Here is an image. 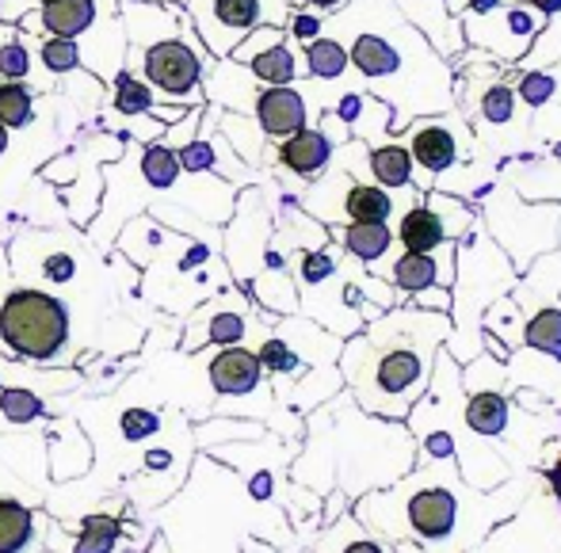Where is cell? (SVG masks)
I'll use <instances>...</instances> for the list:
<instances>
[{
	"label": "cell",
	"mask_w": 561,
	"mask_h": 553,
	"mask_svg": "<svg viewBox=\"0 0 561 553\" xmlns=\"http://www.w3.org/2000/svg\"><path fill=\"white\" fill-rule=\"evenodd\" d=\"M450 332L447 313L401 310L375 321L340 355V367L355 401L367 413L401 416L424 393L436 362V347Z\"/></svg>",
	"instance_id": "6da1fadb"
},
{
	"label": "cell",
	"mask_w": 561,
	"mask_h": 553,
	"mask_svg": "<svg viewBox=\"0 0 561 553\" xmlns=\"http://www.w3.org/2000/svg\"><path fill=\"white\" fill-rule=\"evenodd\" d=\"M69 306L43 287H15L0 302V344L27 362H54L69 347Z\"/></svg>",
	"instance_id": "7a4b0ae2"
},
{
	"label": "cell",
	"mask_w": 561,
	"mask_h": 553,
	"mask_svg": "<svg viewBox=\"0 0 561 553\" xmlns=\"http://www.w3.org/2000/svg\"><path fill=\"white\" fill-rule=\"evenodd\" d=\"M138 61L141 81L149 84L157 104L169 107H187L203 104V77H207V46L199 43L192 20L184 23V35L169 38V43H153L146 50H130Z\"/></svg>",
	"instance_id": "3957f363"
},
{
	"label": "cell",
	"mask_w": 561,
	"mask_h": 553,
	"mask_svg": "<svg viewBox=\"0 0 561 553\" xmlns=\"http://www.w3.org/2000/svg\"><path fill=\"white\" fill-rule=\"evenodd\" d=\"M184 12L192 20L195 35H199V43L218 61L229 58L233 46L249 31L264 27V23H272V27L287 23L283 0H184Z\"/></svg>",
	"instance_id": "277c9868"
},
{
	"label": "cell",
	"mask_w": 561,
	"mask_h": 553,
	"mask_svg": "<svg viewBox=\"0 0 561 553\" xmlns=\"http://www.w3.org/2000/svg\"><path fill=\"white\" fill-rule=\"evenodd\" d=\"M473 23H481V31L470 27L473 43L485 46L489 38H493L489 54H496V58H504V61H519L527 50H531V43L539 38V31L547 20H542L539 8L516 4V8H504V12H481Z\"/></svg>",
	"instance_id": "5b68a950"
},
{
	"label": "cell",
	"mask_w": 561,
	"mask_h": 553,
	"mask_svg": "<svg viewBox=\"0 0 561 553\" xmlns=\"http://www.w3.org/2000/svg\"><path fill=\"white\" fill-rule=\"evenodd\" d=\"M123 12V31L130 50H146L153 43H169V38L184 35L187 12L184 4H149V0H118Z\"/></svg>",
	"instance_id": "8992f818"
},
{
	"label": "cell",
	"mask_w": 561,
	"mask_h": 553,
	"mask_svg": "<svg viewBox=\"0 0 561 553\" xmlns=\"http://www.w3.org/2000/svg\"><path fill=\"white\" fill-rule=\"evenodd\" d=\"M252 118H256L260 134L283 141L302 130V126H310V107H306V96L295 84H275V89L256 92V100H252Z\"/></svg>",
	"instance_id": "52a82bcc"
},
{
	"label": "cell",
	"mask_w": 561,
	"mask_h": 553,
	"mask_svg": "<svg viewBox=\"0 0 561 553\" xmlns=\"http://www.w3.org/2000/svg\"><path fill=\"white\" fill-rule=\"evenodd\" d=\"M409 58H413V54L393 35H382V31H359V35L347 43V61H352L367 81H401Z\"/></svg>",
	"instance_id": "ba28073f"
},
{
	"label": "cell",
	"mask_w": 561,
	"mask_h": 553,
	"mask_svg": "<svg viewBox=\"0 0 561 553\" xmlns=\"http://www.w3.org/2000/svg\"><path fill=\"white\" fill-rule=\"evenodd\" d=\"M100 20V0H46L23 15V31H46L50 38H81Z\"/></svg>",
	"instance_id": "9c48e42d"
},
{
	"label": "cell",
	"mask_w": 561,
	"mask_h": 553,
	"mask_svg": "<svg viewBox=\"0 0 561 553\" xmlns=\"http://www.w3.org/2000/svg\"><path fill=\"white\" fill-rule=\"evenodd\" d=\"M458 523V493L447 485H428L409 500V527L421 539L439 542L455 531Z\"/></svg>",
	"instance_id": "30bf717a"
},
{
	"label": "cell",
	"mask_w": 561,
	"mask_h": 553,
	"mask_svg": "<svg viewBox=\"0 0 561 553\" xmlns=\"http://www.w3.org/2000/svg\"><path fill=\"white\" fill-rule=\"evenodd\" d=\"M260 382H264V367H260L256 352H249V347H222L210 359V385L222 398H244V393L260 390Z\"/></svg>",
	"instance_id": "8fae6325"
},
{
	"label": "cell",
	"mask_w": 561,
	"mask_h": 553,
	"mask_svg": "<svg viewBox=\"0 0 561 553\" xmlns=\"http://www.w3.org/2000/svg\"><path fill=\"white\" fill-rule=\"evenodd\" d=\"M329 161H333V138L318 126H302L298 134L279 141V164L295 176L313 180L329 169Z\"/></svg>",
	"instance_id": "7c38bea8"
},
{
	"label": "cell",
	"mask_w": 561,
	"mask_h": 553,
	"mask_svg": "<svg viewBox=\"0 0 561 553\" xmlns=\"http://www.w3.org/2000/svg\"><path fill=\"white\" fill-rule=\"evenodd\" d=\"M409 157L421 164L424 172H447L458 161V138L447 123L428 118V123L413 126V138H409Z\"/></svg>",
	"instance_id": "4fadbf2b"
},
{
	"label": "cell",
	"mask_w": 561,
	"mask_h": 553,
	"mask_svg": "<svg viewBox=\"0 0 561 553\" xmlns=\"http://www.w3.org/2000/svg\"><path fill=\"white\" fill-rule=\"evenodd\" d=\"M398 237H401V244H405V252H432L447 241V229H444V218L432 207H413L401 218Z\"/></svg>",
	"instance_id": "5bb4252c"
},
{
	"label": "cell",
	"mask_w": 561,
	"mask_h": 553,
	"mask_svg": "<svg viewBox=\"0 0 561 553\" xmlns=\"http://www.w3.org/2000/svg\"><path fill=\"white\" fill-rule=\"evenodd\" d=\"M340 241H344V249L352 252L355 260L375 264V260L386 256V249L393 244V233L386 221H347V226L340 229Z\"/></svg>",
	"instance_id": "9a60e30c"
},
{
	"label": "cell",
	"mask_w": 561,
	"mask_h": 553,
	"mask_svg": "<svg viewBox=\"0 0 561 553\" xmlns=\"http://www.w3.org/2000/svg\"><path fill=\"white\" fill-rule=\"evenodd\" d=\"M157 100L149 92V84L134 73L130 66L118 69L112 77V115H123V118H134V115H153Z\"/></svg>",
	"instance_id": "2e32d148"
},
{
	"label": "cell",
	"mask_w": 561,
	"mask_h": 553,
	"mask_svg": "<svg viewBox=\"0 0 561 553\" xmlns=\"http://www.w3.org/2000/svg\"><path fill=\"white\" fill-rule=\"evenodd\" d=\"M138 169L146 187H153V192H172L180 184V176H184V169L176 161V149L161 146V141L138 149Z\"/></svg>",
	"instance_id": "e0dca14e"
},
{
	"label": "cell",
	"mask_w": 561,
	"mask_h": 553,
	"mask_svg": "<svg viewBox=\"0 0 561 553\" xmlns=\"http://www.w3.org/2000/svg\"><path fill=\"white\" fill-rule=\"evenodd\" d=\"M35 539V516L27 504L0 496V553H23Z\"/></svg>",
	"instance_id": "ac0fdd59"
},
{
	"label": "cell",
	"mask_w": 561,
	"mask_h": 553,
	"mask_svg": "<svg viewBox=\"0 0 561 553\" xmlns=\"http://www.w3.org/2000/svg\"><path fill=\"white\" fill-rule=\"evenodd\" d=\"M340 207L347 221H390L393 215V199L378 184H347Z\"/></svg>",
	"instance_id": "d6986e66"
},
{
	"label": "cell",
	"mask_w": 561,
	"mask_h": 553,
	"mask_svg": "<svg viewBox=\"0 0 561 553\" xmlns=\"http://www.w3.org/2000/svg\"><path fill=\"white\" fill-rule=\"evenodd\" d=\"M370 176L378 180V187H405L413 180V157H409V146H398V141H386V146L370 149Z\"/></svg>",
	"instance_id": "ffe728a7"
},
{
	"label": "cell",
	"mask_w": 561,
	"mask_h": 553,
	"mask_svg": "<svg viewBox=\"0 0 561 553\" xmlns=\"http://www.w3.org/2000/svg\"><path fill=\"white\" fill-rule=\"evenodd\" d=\"M347 46L333 35H321L313 43H306V73L313 81H340L347 73Z\"/></svg>",
	"instance_id": "44dd1931"
},
{
	"label": "cell",
	"mask_w": 561,
	"mask_h": 553,
	"mask_svg": "<svg viewBox=\"0 0 561 553\" xmlns=\"http://www.w3.org/2000/svg\"><path fill=\"white\" fill-rule=\"evenodd\" d=\"M244 69H249V73L256 77L260 84H267V89H275V84H295L298 54L290 50L287 43H279V46H272V50L256 54V58H252Z\"/></svg>",
	"instance_id": "7402d4cb"
},
{
	"label": "cell",
	"mask_w": 561,
	"mask_h": 553,
	"mask_svg": "<svg viewBox=\"0 0 561 553\" xmlns=\"http://www.w3.org/2000/svg\"><path fill=\"white\" fill-rule=\"evenodd\" d=\"M207 325H203L199 336L184 339L187 347H199V344H218V347H233L244 339V332H249V321H244L241 310H215L210 318H203Z\"/></svg>",
	"instance_id": "603a6c76"
},
{
	"label": "cell",
	"mask_w": 561,
	"mask_h": 553,
	"mask_svg": "<svg viewBox=\"0 0 561 553\" xmlns=\"http://www.w3.org/2000/svg\"><path fill=\"white\" fill-rule=\"evenodd\" d=\"M466 424H470L478 436H501L508 428V401L501 393H478L466 405Z\"/></svg>",
	"instance_id": "cb8c5ba5"
},
{
	"label": "cell",
	"mask_w": 561,
	"mask_h": 553,
	"mask_svg": "<svg viewBox=\"0 0 561 553\" xmlns=\"http://www.w3.org/2000/svg\"><path fill=\"white\" fill-rule=\"evenodd\" d=\"M439 279V264L428 256V252H405V256L393 264V283L409 295H421V290L436 287Z\"/></svg>",
	"instance_id": "d4e9b609"
},
{
	"label": "cell",
	"mask_w": 561,
	"mask_h": 553,
	"mask_svg": "<svg viewBox=\"0 0 561 553\" xmlns=\"http://www.w3.org/2000/svg\"><path fill=\"white\" fill-rule=\"evenodd\" d=\"M35 118V92L27 81H0V126L20 130Z\"/></svg>",
	"instance_id": "484cf974"
},
{
	"label": "cell",
	"mask_w": 561,
	"mask_h": 553,
	"mask_svg": "<svg viewBox=\"0 0 561 553\" xmlns=\"http://www.w3.org/2000/svg\"><path fill=\"white\" fill-rule=\"evenodd\" d=\"M118 534H123V523L115 516H89L77 531L73 553H112Z\"/></svg>",
	"instance_id": "4316f807"
},
{
	"label": "cell",
	"mask_w": 561,
	"mask_h": 553,
	"mask_svg": "<svg viewBox=\"0 0 561 553\" xmlns=\"http://www.w3.org/2000/svg\"><path fill=\"white\" fill-rule=\"evenodd\" d=\"M46 413L43 398L23 385H0V420L4 424H31Z\"/></svg>",
	"instance_id": "83f0119b"
},
{
	"label": "cell",
	"mask_w": 561,
	"mask_h": 553,
	"mask_svg": "<svg viewBox=\"0 0 561 553\" xmlns=\"http://www.w3.org/2000/svg\"><path fill=\"white\" fill-rule=\"evenodd\" d=\"M38 61H43L54 77L77 73V69L84 66L81 43H77V38H43V43H38Z\"/></svg>",
	"instance_id": "f1b7e54d"
},
{
	"label": "cell",
	"mask_w": 561,
	"mask_h": 553,
	"mask_svg": "<svg viewBox=\"0 0 561 553\" xmlns=\"http://www.w3.org/2000/svg\"><path fill=\"white\" fill-rule=\"evenodd\" d=\"M527 344L539 352L561 355V310H539L527 321Z\"/></svg>",
	"instance_id": "f546056e"
},
{
	"label": "cell",
	"mask_w": 561,
	"mask_h": 553,
	"mask_svg": "<svg viewBox=\"0 0 561 553\" xmlns=\"http://www.w3.org/2000/svg\"><path fill=\"white\" fill-rule=\"evenodd\" d=\"M481 118L489 126H508L516 118V89L504 81H493V89L481 96Z\"/></svg>",
	"instance_id": "4dcf8cb0"
},
{
	"label": "cell",
	"mask_w": 561,
	"mask_h": 553,
	"mask_svg": "<svg viewBox=\"0 0 561 553\" xmlns=\"http://www.w3.org/2000/svg\"><path fill=\"white\" fill-rule=\"evenodd\" d=\"M256 359H260V367H264L267 375H295V370L302 367V355H298L283 336L264 339V344H260V352H256Z\"/></svg>",
	"instance_id": "1f68e13d"
},
{
	"label": "cell",
	"mask_w": 561,
	"mask_h": 553,
	"mask_svg": "<svg viewBox=\"0 0 561 553\" xmlns=\"http://www.w3.org/2000/svg\"><path fill=\"white\" fill-rule=\"evenodd\" d=\"M279 43H287V31H283V27H272V23H264V27L249 31V35H244L241 43L233 46L229 61H237V66H249V61L256 58V54L272 50V46H279Z\"/></svg>",
	"instance_id": "d6a6232c"
},
{
	"label": "cell",
	"mask_w": 561,
	"mask_h": 553,
	"mask_svg": "<svg viewBox=\"0 0 561 553\" xmlns=\"http://www.w3.org/2000/svg\"><path fill=\"white\" fill-rule=\"evenodd\" d=\"M31 77V46L8 31V43H0V81H27Z\"/></svg>",
	"instance_id": "836d02e7"
},
{
	"label": "cell",
	"mask_w": 561,
	"mask_h": 553,
	"mask_svg": "<svg viewBox=\"0 0 561 553\" xmlns=\"http://www.w3.org/2000/svg\"><path fill=\"white\" fill-rule=\"evenodd\" d=\"M161 424H164L161 413H153V408H123V416H118V436L126 442H146L161 431Z\"/></svg>",
	"instance_id": "e575fe53"
},
{
	"label": "cell",
	"mask_w": 561,
	"mask_h": 553,
	"mask_svg": "<svg viewBox=\"0 0 561 553\" xmlns=\"http://www.w3.org/2000/svg\"><path fill=\"white\" fill-rule=\"evenodd\" d=\"M527 54H531V66L535 69H547L550 61L561 58V15H558V20H550V23H542L539 38H535Z\"/></svg>",
	"instance_id": "d590c367"
},
{
	"label": "cell",
	"mask_w": 561,
	"mask_h": 553,
	"mask_svg": "<svg viewBox=\"0 0 561 553\" xmlns=\"http://www.w3.org/2000/svg\"><path fill=\"white\" fill-rule=\"evenodd\" d=\"M554 92H558V84H554V73H550V69H527V73L519 77V96H524L531 107L550 104Z\"/></svg>",
	"instance_id": "8d00e7d4"
},
{
	"label": "cell",
	"mask_w": 561,
	"mask_h": 553,
	"mask_svg": "<svg viewBox=\"0 0 561 553\" xmlns=\"http://www.w3.org/2000/svg\"><path fill=\"white\" fill-rule=\"evenodd\" d=\"M38 279L46 283H69L77 275V256L69 249H54L46 256H38Z\"/></svg>",
	"instance_id": "74e56055"
},
{
	"label": "cell",
	"mask_w": 561,
	"mask_h": 553,
	"mask_svg": "<svg viewBox=\"0 0 561 553\" xmlns=\"http://www.w3.org/2000/svg\"><path fill=\"white\" fill-rule=\"evenodd\" d=\"M287 31L298 38V43H313V38L325 35V20L313 12H290L287 15Z\"/></svg>",
	"instance_id": "f35d334b"
},
{
	"label": "cell",
	"mask_w": 561,
	"mask_h": 553,
	"mask_svg": "<svg viewBox=\"0 0 561 553\" xmlns=\"http://www.w3.org/2000/svg\"><path fill=\"white\" fill-rule=\"evenodd\" d=\"M531 8H539L542 15H550V12H561V0H527Z\"/></svg>",
	"instance_id": "ab89813d"
},
{
	"label": "cell",
	"mask_w": 561,
	"mask_h": 553,
	"mask_svg": "<svg viewBox=\"0 0 561 553\" xmlns=\"http://www.w3.org/2000/svg\"><path fill=\"white\" fill-rule=\"evenodd\" d=\"M340 553H382V550H378L375 542H352V546H344Z\"/></svg>",
	"instance_id": "60d3db41"
},
{
	"label": "cell",
	"mask_w": 561,
	"mask_h": 553,
	"mask_svg": "<svg viewBox=\"0 0 561 553\" xmlns=\"http://www.w3.org/2000/svg\"><path fill=\"white\" fill-rule=\"evenodd\" d=\"M306 4L321 8V12H333V8H340V4H344V0H306Z\"/></svg>",
	"instance_id": "b9f144b4"
},
{
	"label": "cell",
	"mask_w": 561,
	"mask_h": 553,
	"mask_svg": "<svg viewBox=\"0 0 561 553\" xmlns=\"http://www.w3.org/2000/svg\"><path fill=\"white\" fill-rule=\"evenodd\" d=\"M8 153V126H0V157Z\"/></svg>",
	"instance_id": "7bdbcfd3"
},
{
	"label": "cell",
	"mask_w": 561,
	"mask_h": 553,
	"mask_svg": "<svg viewBox=\"0 0 561 553\" xmlns=\"http://www.w3.org/2000/svg\"><path fill=\"white\" fill-rule=\"evenodd\" d=\"M554 485H558V496H561V465L554 470Z\"/></svg>",
	"instance_id": "ee69618b"
}]
</instances>
